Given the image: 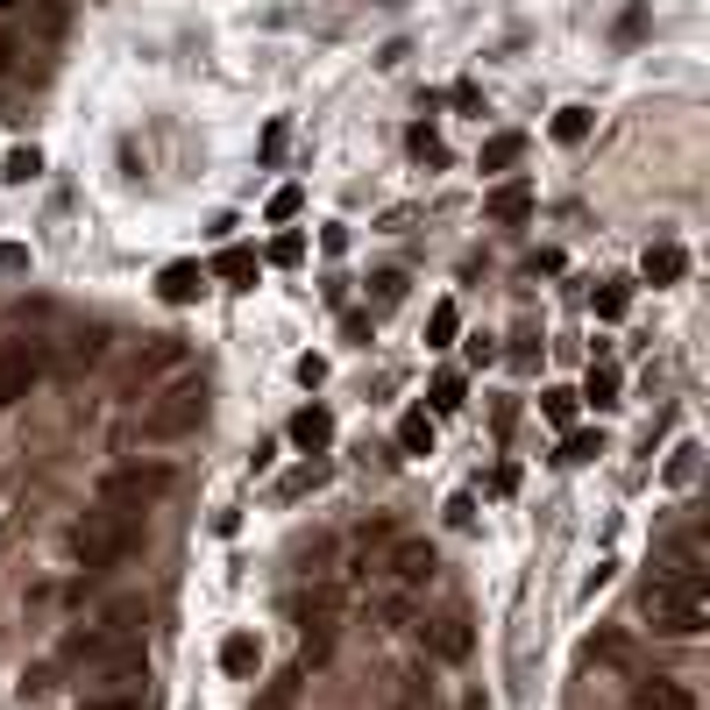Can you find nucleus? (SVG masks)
Segmentation results:
<instances>
[{
  "mask_svg": "<svg viewBox=\"0 0 710 710\" xmlns=\"http://www.w3.org/2000/svg\"><path fill=\"white\" fill-rule=\"evenodd\" d=\"M576 398H590L597 413H611V405H618V370H611V362H590V384H583Z\"/></svg>",
  "mask_w": 710,
  "mask_h": 710,
  "instance_id": "nucleus-22",
  "label": "nucleus"
},
{
  "mask_svg": "<svg viewBox=\"0 0 710 710\" xmlns=\"http://www.w3.org/2000/svg\"><path fill=\"white\" fill-rule=\"evenodd\" d=\"M200 292H206V270L192 263V256H185V263H164V278H157V298H164V306H192Z\"/></svg>",
  "mask_w": 710,
  "mask_h": 710,
  "instance_id": "nucleus-12",
  "label": "nucleus"
},
{
  "mask_svg": "<svg viewBox=\"0 0 710 710\" xmlns=\"http://www.w3.org/2000/svg\"><path fill=\"white\" fill-rule=\"evenodd\" d=\"M398 710H433V683L427 675H405L398 683Z\"/></svg>",
  "mask_w": 710,
  "mask_h": 710,
  "instance_id": "nucleus-29",
  "label": "nucleus"
},
{
  "mask_svg": "<svg viewBox=\"0 0 710 710\" xmlns=\"http://www.w3.org/2000/svg\"><path fill=\"white\" fill-rule=\"evenodd\" d=\"M206 427V376H171L157 398L143 405V441H185Z\"/></svg>",
  "mask_w": 710,
  "mask_h": 710,
  "instance_id": "nucleus-3",
  "label": "nucleus"
},
{
  "mask_svg": "<svg viewBox=\"0 0 710 710\" xmlns=\"http://www.w3.org/2000/svg\"><path fill=\"white\" fill-rule=\"evenodd\" d=\"M427 646H433V661H470V646H476V632H470V618L462 611H441V618H427Z\"/></svg>",
  "mask_w": 710,
  "mask_h": 710,
  "instance_id": "nucleus-8",
  "label": "nucleus"
},
{
  "mask_svg": "<svg viewBox=\"0 0 710 710\" xmlns=\"http://www.w3.org/2000/svg\"><path fill=\"white\" fill-rule=\"evenodd\" d=\"M43 370H50V341H36V335H0V413H8V405H22L29 391L43 384Z\"/></svg>",
  "mask_w": 710,
  "mask_h": 710,
  "instance_id": "nucleus-4",
  "label": "nucleus"
},
{
  "mask_svg": "<svg viewBox=\"0 0 710 710\" xmlns=\"http://www.w3.org/2000/svg\"><path fill=\"white\" fill-rule=\"evenodd\" d=\"M36 171H43V157H36V149H8V164H0V178H8V185H29Z\"/></svg>",
  "mask_w": 710,
  "mask_h": 710,
  "instance_id": "nucleus-28",
  "label": "nucleus"
},
{
  "mask_svg": "<svg viewBox=\"0 0 710 710\" xmlns=\"http://www.w3.org/2000/svg\"><path fill=\"white\" fill-rule=\"evenodd\" d=\"M79 710H143V697H86Z\"/></svg>",
  "mask_w": 710,
  "mask_h": 710,
  "instance_id": "nucleus-37",
  "label": "nucleus"
},
{
  "mask_svg": "<svg viewBox=\"0 0 710 710\" xmlns=\"http://www.w3.org/2000/svg\"><path fill=\"white\" fill-rule=\"evenodd\" d=\"M143 626H149V604L143 597H114L108 611H100V632H108L114 646H128V640H143Z\"/></svg>",
  "mask_w": 710,
  "mask_h": 710,
  "instance_id": "nucleus-11",
  "label": "nucleus"
},
{
  "mask_svg": "<svg viewBox=\"0 0 710 710\" xmlns=\"http://www.w3.org/2000/svg\"><path fill=\"white\" fill-rule=\"evenodd\" d=\"M576 391H562V384H554V391H540V413H548L554 419V427H576Z\"/></svg>",
  "mask_w": 710,
  "mask_h": 710,
  "instance_id": "nucleus-25",
  "label": "nucleus"
},
{
  "mask_svg": "<svg viewBox=\"0 0 710 710\" xmlns=\"http://www.w3.org/2000/svg\"><path fill=\"white\" fill-rule=\"evenodd\" d=\"M583 135H590V108H562V114H554V143H568V149H576Z\"/></svg>",
  "mask_w": 710,
  "mask_h": 710,
  "instance_id": "nucleus-27",
  "label": "nucleus"
},
{
  "mask_svg": "<svg viewBox=\"0 0 710 710\" xmlns=\"http://www.w3.org/2000/svg\"><path fill=\"white\" fill-rule=\"evenodd\" d=\"M640 618L661 632V640H697L703 618H710V576L697 568H668L640 590Z\"/></svg>",
  "mask_w": 710,
  "mask_h": 710,
  "instance_id": "nucleus-1",
  "label": "nucleus"
},
{
  "mask_svg": "<svg viewBox=\"0 0 710 710\" xmlns=\"http://www.w3.org/2000/svg\"><path fill=\"white\" fill-rule=\"evenodd\" d=\"M320 249H327V256H341V249H349V228H341V221H335V228H320Z\"/></svg>",
  "mask_w": 710,
  "mask_h": 710,
  "instance_id": "nucleus-38",
  "label": "nucleus"
},
{
  "mask_svg": "<svg viewBox=\"0 0 710 710\" xmlns=\"http://www.w3.org/2000/svg\"><path fill=\"white\" fill-rule=\"evenodd\" d=\"M405 143H413V157H427V164H441V157H448V149H441V135H433L427 121H419V128L405 135Z\"/></svg>",
  "mask_w": 710,
  "mask_h": 710,
  "instance_id": "nucleus-30",
  "label": "nucleus"
},
{
  "mask_svg": "<svg viewBox=\"0 0 710 710\" xmlns=\"http://www.w3.org/2000/svg\"><path fill=\"white\" fill-rule=\"evenodd\" d=\"M313 483H327V462H306V470H292V476H284V497L313 491Z\"/></svg>",
  "mask_w": 710,
  "mask_h": 710,
  "instance_id": "nucleus-33",
  "label": "nucleus"
},
{
  "mask_svg": "<svg viewBox=\"0 0 710 710\" xmlns=\"http://www.w3.org/2000/svg\"><path fill=\"white\" fill-rule=\"evenodd\" d=\"M298 206H306V192H298V185H278V192H270V221H292Z\"/></svg>",
  "mask_w": 710,
  "mask_h": 710,
  "instance_id": "nucleus-31",
  "label": "nucleus"
},
{
  "mask_svg": "<svg viewBox=\"0 0 710 710\" xmlns=\"http://www.w3.org/2000/svg\"><path fill=\"white\" fill-rule=\"evenodd\" d=\"M256 270H263V263H256V249H235V241L214 256V278H221V284H235V292H249Z\"/></svg>",
  "mask_w": 710,
  "mask_h": 710,
  "instance_id": "nucleus-17",
  "label": "nucleus"
},
{
  "mask_svg": "<svg viewBox=\"0 0 710 710\" xmlns=\"http://www.w3.org/2000/svg\"><path fill=\"white\" fill-rule=\"evenodd\" d=\"M398 448L405 455H433V413H405L398 419Z\"/></svg>",
  "mask_w": 710,
  "mask_h": 710,
  "instance_id": "nucleus-21",
  "label": "nucleus"
},
{
  "mask_svg": "<svg viewBox=\"0 0 710 710\" xmlns=\"http://www.w3.org/2000/svg\"><path fill=\"white\" fill-rule=\"evenodd\" d=\"M590 455H604L597 433H568V441H562V462H590Z\"/></svg>",
  "mask_w": 710,
  "mask_h": 710,
  "instance_id": "nucleus-32",
  "label": "nucleus"
},
{
  "mask_svg": "<svg viewBox=\"0 0 710 710\" xmlns=\"http://www.w3.org/2000/svg\"><path fill=\"white\" fill-rule=\"evenodd\" d=\"M668 483H697V448H675V462H668Z\"/></svg>",
  "mask_w": 710,
  "mask_h": 710,
  "instance_id": "nucleus-36",
  "label": "nucleus"
},
{
  "mask_svg": "<svg viewBox=\"0 0 710 710\" xmlns=\"http://www.w3.org/2000/svg\"><path fill=\"white\" fill-rule=\"evenodd\" d=\"M178 362H185V349H178V341H157V349H149V362H135V384H149L157 370H178Z\"/></svg>",
  "mask_w": 710,
  "mask_h": 710,
  "instance_id": "nucleus-26",
  "label": "nucleus"
},
{
  "mask_svg": "<svg viewBox=\"0 0 710 710\" xmlns=\"http://www.w3.org/2000/svg\"><path fill=\"white\" fill-rule=\"evenodd\" d=\"M632 710H697V689L675 675H640L632 683Z\"/></svg>",
  "mask_w": 710,
  "mask_h": 710,
  "instance_id": "nucleus-9",
  "label": "nucleus"
},
{
  "mask_svg": "<svg viewBox=\"0 0 710 710\" xmlns=\"http://www.w3.org/2000/svg\"><path fill=\"white\" fill-rule=\"evenodd\" d=\"M462 391H470V384H462V370H441V376H433V391H427V413L433 419H441V413H462Z\"/></svg>",
  "mask_w": 710,
  "mask_h": 710,
  "instance_id": "nucleus-20",
  "label": "nucleus"
},
{
  "mask_svg": "<svg viewBox=\"0 0 710 710\" xmlns=\"http://www.w3.org/2000/svg\"><path fill=\"white\" fill-rule=\"evenodd\" d=\"M298 256H306V235H278V241H270V263H284V270H292Z\"/></svg>",
  "mask_w": 710,
  "mask_h": 710,
  "instance_id": "nucleus-35",
  "label": "nucleus"
},
{
  "mask_svg": "<svg viewBox=\"0 0 710 710\" xmlns=\"http://www.w3.org/2000/svg\"><path fill=\"white\" fill-rule=\"evenodd\" d=\"M221 668L228 675H256L263 668V640H256V632H228V640H221Z\"/></svg>",
  "mask_w": 710,
  "mask_h": 710,
  "instance_id": "nucleus-16",
  "label": "nucleus"
},
{
  "mask_svg": "<svg viewBox=\"0 0 710 710\" xmlns=\"http://www.w3.org/2000/svg\"><path fill=\"white\" fill-rule=\"evenodd\" d=\"M292 448H306V455H327V448H335V413H327V405H306V413H292Z\"/></svg>",
  "mask_w": 710,
  "mask_h": 710,
  "instance_id": "nucleus-13",
  "label": "nucleus"
},
{
  "mask_svg": "<svg viewBox=\"0 0 710 710\" xmlns=\"http://www.w3.org/2000/svg\"><path fill=\"white\" fill-rule=\"evenodd\" d=\"M164 491H171V462H121V470H108V483H100V505L149 511Z\"/></svg>",
  "mask_w": 710,
  "mask_h": 710,
  "instance_id": "nucleus-6",
  "label": "nucleus"
},
{
  "mask_svg": "<svg viewBox=\"0 0 710 710\" xmlns=\"http://www.w3.org/2000/svg\"><path fill=\"white\" fill-rule=\"evenodd\" d=\"M590 306H597V320H626V313H632V284L626 278H604Z\"/></svg>",
  "mask_w": 710,
  "mask_h": 710,
  "instance_id": "nucleus-19",
  "label": "nucleus"
},
{
  "mask_svg": "<svg viewBox=\"0 0 710 710\" xmlns=\"http://www.w3.org/2000/svg\"><path fill=\"white\" fill-rule=\"evenodd\" d=\"M683 270H689L683 241H646V256H640V278L646 284H683Z\"/></svg>",
  "mask_w": 710,
  "mask_h": 710,
  "instance_id": "nucleus-14",
  "label": "nucleus"
},
{
  "mask_svg": "<svg viewBox=\"0 0 710 710\" xmlns=\"http://www.w3.org/2000/svg\"><path fill=\"white\" fill-rule=\"evenodd\" d=\"M462 335V313L455 306H448V298H441V306H433V320H427V349H448V341H455Z\"/></svg>",
  "mask_w": 710,
  "mask_h": 710,
  "instance_id": "nucleus-23",
  "label": "nucleus"
},
{
  "mask_svg": "<svg viewBox=\"0 0 710 710\" xmlns=\"http://www.w3.org/2000/svg\"><path fill=\"white\" fill-rule=\"evenodd\" d=\"M483 214H491L497 228H519V221H533V185H526V178H505V185H491Z\"/></svg>",
  "mask_w": 710,
  "mask_h": 710,
  "instance_id": "nucleus-10",
  "label": "nucleus"
},
{
  "mask_svg": "<svg viewBox=\"0 0 710 710\" xmlns=\"http://www.w3.org/2000/svg\"><path fill=\"white\" fill-rule=\"evenodd\" d=\"M519 157H526V135H519V128H505V135H491V143H483V157H476V164H483V171H511Z\"/></svg>",
  "mask_w": 710,
  "mask_h": 710,
  "instance_id": "nucleus-18",
  "label": "nucleus"
},
{
  "mask_svg": "<svg viewBox=\"0 0 710 710\" xmlns=\"http://www.w3.org/2000/svg\"><path fill=\"white\" fill-rule=\"evenodd\" d=\"M376 568H384V583L405 590V597H427V583L441 576V562H433V548L419 533H391L384 554H376Z\"/></svg>",
  "mask_w": 710,
  "mask_h": 710,
  "instance_id": "nucleus-5",
  "label": "nucleus"
},
{
  "mask_svg": "<svg viewBox=\"0 0 710 710\" xmlns=\"http://www.w3.org/2000/svg\"><path fill=\"white\" fill-rule=\"evenodd\" d=\"M14 65V36H0V71H8Z\"/></svg>",
  "mask_w": 710,
  "mask_h": 710,
  "instance_id": "nucleus-39",
  "label": "nucleus"
},
{
  "mask_svg": "<svg viewBox=\"0 0 710 710\" xmlns=\"http://www.w3.org/2000/svg\"><path fill=\"white\" fill-rule=\"evenodd\" d=\"M100 356H108V327H79V335H71L65 349H57V370L79 376V370H93Z\"/></svg>",
  "mask_w": 710,
  "mask_h": 710,
  "instance_id": "nucleus-15",
  "label": "nucleus"
},
{
  "mask_svg": "<svg viewBox=\"0 0 710 710\" xmlns=\"http://www.w3.org/2000/svg\"><path fill=\"white\" fill-rule=\"evenodd\" d=\"M292 703H298V675H284V683H270V697L256 710H292Z\"/></svg>",
  "mask_w": 710,
  "mask_h": 710,
  "instance_id": "nucleus-34",
  "label": "nucleus"
},
{
  "mask_svg": "<svg viewBox=\"0 0 710 710\" xmlns=\"http://www.w3.org/2000/svg\"><path fill=\"white\" fill-rule=\"evenodd\" d=\"M0 8H22V0H0Z\"/></svg>",
  "mask_w": 710,
  "mask_h": 710,
  "instance_id": "nucleus-40",
  "label": "nucleus"
},
{
  "mask_svg": "<svg viewBox=\"0 0 710 710\" xmlns=\"http://www.w3.org/2000/svg\"><path fill=\"white\" fill-rule=\"evenodd\" d=\"M135 548H143V511H121V505L86 511L79 533H71V554H79L86 576H100V568H121Z\"/></svg>",
  "mask_w": 710,
  "mask_h": 710,
  "instance_id": "nucleus-2",
  "label": "nucleus"
},
{
  "mask_svg": "<svg viewBox=\"0 0 710 710\" xmlns=\"http://www.w3.org/2000/svg\"><path fill=\"white\" fill-rule=\"evenodd\" d=\"M405 298V270H384V278H370V313H391Z\"/></svg>",
  "mask_w": 710,
  "mask_h": 710,
  "instance_id": "nucleus-24",
  "label": "nucleus"
},
{
  "mask_svg": "<svg viewBox=\"0 0 710 710\" xmlns=\"http://www.w3.org/2000/svg\"><path fill=\"white\" fill-rule=\"evenodd\" d=\"M298 626H306V661H327L335 626H341V590H335V583H320V590L298 604Z\"/></svg>",
  "mask_w": 710,
  "mask_h": 710,
  "instance_id": "nucleus-7",
  "label": "nucleus"
}]
</instances>
